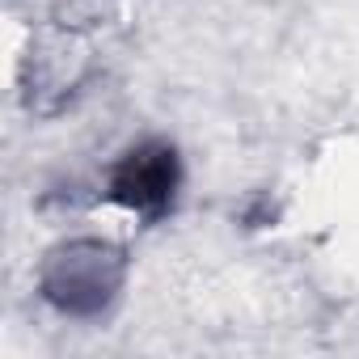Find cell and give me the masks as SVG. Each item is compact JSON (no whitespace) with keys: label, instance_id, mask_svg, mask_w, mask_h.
<instances>
[{"label":"cell","instance_id":"7a4b0ae2","mask_svg":"<svg viewBox=\"0 0 359 359\" xmlns=\"http://www.w3.org/2000/svg\"><path fill=\"white\" fill-rule=\"evenodd\" d=\"M102 195L140 224H161L173 216L182 195V156L169 140H140L110 165Z\"/></svg>","mask_w":359,"mask_h":359},{"label":"cell","instance_id":"6da1fadb","mask_svg":"<svg viewBox=\"0 0 359 359\" xmlns=\"http://www.w3.org/2000/svg\"><path fill=\"white\" fill-rule=\"evenodd\" d=\"M127 283V250L102 237L60 241L39 266V296L76 321L102 317Z\"/></svg>","mask_w":359,"mask_h":359}]
</instances>
